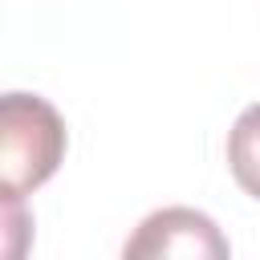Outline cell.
Wrapping results in <instances>:
<instances>
[{
	"instance_id": "1",
	"label": "cell",
	"mask_w": 260,
	"mask_h": 260,
	"mask_svg": "<svg viewBox=\"0 0 260 260\" xmlns=\"http://www.w3.org/2000/svg\"><path fill=\"white\" fill-rule=\"evenodd\" d=\"M65 158V122L37 93L0 98V191L24 199L57 175Z\"/></svg>"
},
{
	"instance_id": "2",
	"label": "cell",
	"mask_w": 260,
	"mask_h": 260,
	"mask_svg": "<svg viewBox=\"0 0 260 260\" xmlns=\"http://www.w3.org/2000/svg\"><path fill=\"white\" fill-rule=\"evenodd\" d=\"M126 256H228V240L215 219L195 207H162L138 223V232L122 248Z\"/></svg>"
},
{
	"instance_id": "3",
	"label": "cell",
	"mask_w": 260,
	"mask_h": 260,
	"mask_svg": "<svg viewBox=\"0 0 260 260\" xmlns=\"http://www.w3.org/2000/svg\"><path fill=\"white\" fill-rule=\"evenodd\" d=\"M228 167H232V179L252 199H260V102L236 118L228 134Z\"/></svg>"
}]
</instances>
